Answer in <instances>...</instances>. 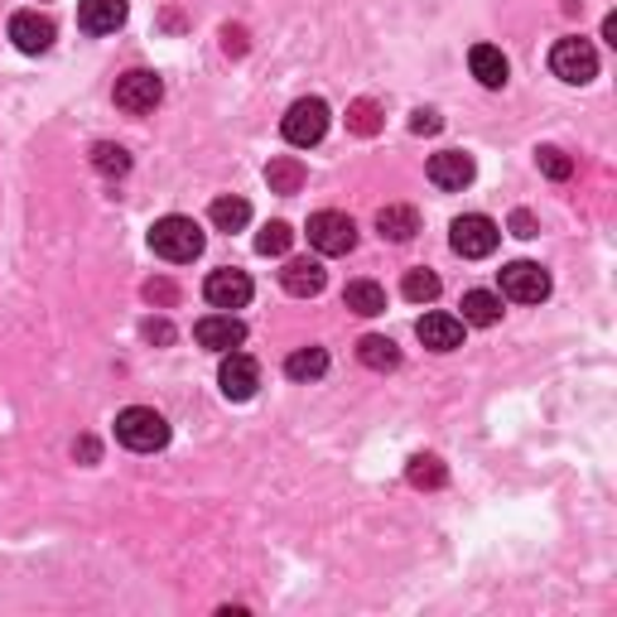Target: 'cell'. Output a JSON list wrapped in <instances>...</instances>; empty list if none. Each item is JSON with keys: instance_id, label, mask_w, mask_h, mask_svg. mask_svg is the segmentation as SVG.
Listing matches in <instances>:
<instances>
[{"instance_id": "8", "label": "cell", "mask_w": 617, "mask_h": 617, "mask_svg": "<svg viewBox=\"0 0 617 617\" xmlns=\"http://www.w3.org/2000/svg\"><path fill=\"white\" fill-rule=\"evenodd\" d=\"M497 281H502V295L517 304H540L550 295V275L536 261H511V266L497 271Z\"/></svg>"}, {"instance_id": "1", "label": "cell", "mask_w": 617, "mask_h": 617, "mask_svg": "<svg viewBox=\"0 0 617 617\" xmlns=\"http://www.w3.org/2000/svg\"><path fill=\"white\" fill-rule=\"evenodd\" d=\"M150 252L159 261H169V266H184V261L203 256V227L194 223V217H179V213L159 217V223L150 227Z\"/></svg>"}, {"instance_id": "5", "label": "cell", "mask_w": 617, "mask_h": 617, "mask_svg": "<svg viewBox=\"0 0 617 617\" xmlns=\"http://www.w3.org/2000/svg\"><path fill=\"white\" fill-rule=\"evenodd\" d=\"M497 242H502V227H497L492 217H482V213H468V217H459V223L449 227V246H453V252H459L463 261L492 256Z\"/></svg>"}, {"instance_id": "9", "label": "cell", "mask_w": 617, "mask_h": 617, "mask_svg": "<svg viewBox=\"0 0 617 617\" xmlns=\"http://www.w3.org/2000/svg\"><path fill=\"white\" fill-rule=\"evenodd\" d=\"M217 386H223L227 401H252L256 386H261V366L256 358H246V352H223V366H217Z\"/></svg>"}, {"instance_id": "27", "label": "cell", "mask_w": 617, "mask_h": 617, "mask_svg": "<svg viewBox=\"0 0 617 617\" xmlns=\"http://www.w3.org/2000/svg\"><path fill=\"white\" fill-rule=\"evenodd\" d=\"M92 169L107 174V179H121V174H130V155L121 150V145L101 140V145H92Z\"/></svg>"}, {"instance_id": "12", "label": "cell", "mask_w": 617, "mask_h": 617, "mask_svg": "<svg viewBox=\"0 0 617 617\" xmlns=\"http://www.w3.org/2000/svg\"><path fill=\"white\" fill-rule=\"evenodd\" d=\"M194 337H198V347H208V352H232L246 343V323L237 314H208L194 323Z\"/></svg>"}, {"instance_id": "29", "label": "cell", "mask_w": 617, "mask_h": 617, "mask_svg": "<svg viewBox=\"0 0 617 617\" xmlns=\"http://www.w3.org/2000/svg\"><path fill=\"white\" fill-rule=\"evenodd\" d=\"M290 246H295V227H290V223H266V227H261V237H256L261 256H285Z\"/></svg>"}, {"instance_id": "32", "label": "cell", "mask_w": 617, "mask_h": 617, "mask_svg": "<svg viewBox=\"0 0 617 617\" xmlns=\"http://www.w3.org/2000/svg\"><path fill=\"white\" fill-rule=\"evenodd\" d=\"M536 232H540V227H536V217H531V213H511V237L531 242V237H536Z\"/></svg>"}, {"instance_id": "6", "label": "cell", "mask_w": 617, "mask_h": 617, "mask_svg": "<svg viewBox=\"0 0 617 617\" xmlns=\"http://www.w3.org/2000/svg\"><path fill=\"white\" fill-rule=\"evenodd\" d=\"M550 72L560 82H575V87H584V82H594L598 78V53H594V43L589 39H560L550 49Z\"/></svg>"}, {"instance_id": "16", "label": "cell", "mask_w": 617, "mask_h": 617, "mask_svg": "<svg viewBox=\"0 0 617 617\" xmlns=\"http://www.w3.org/2000/svg\"><path fill=\"white\" fill-rule=\"evenodd\" d=\"M468 68H473V78L482 82V87H507V78H511V68H507V53L497 49V43H473L468 49Z\"/></svg>"}, {"instance_id": "25", "label": "cell", "mask_w": 617, "mask_h": 617, "mask_svg": "<svg viewBox=\"0 0 617 617\" xmlns=\"http://www.w3.org/2000/svg\"><path fill=\"white\" fill-rule=\"evenodd\" d=\"M208 217H213L217 232H242L246 223H252V203L246 198H213Z\"/></svg>"}, {"instance_id": "33", "label": "cell", "mask_w": 617, "mask_h": 617, "mask_svg": "<svg viewBox=\"0 0 617 617\" xmlns=\"http://www.w3.org/2000/svg\"><path fill=\"white\" fill-rule=\"evenodd\" d=\"M145 300H150V304H174V285L169 281H150V285H145Z\"/></svg>"}, {"instance_id": "10", "label": "cell", "mask_w": 617, "mask_h": 617, "mask_svg": "<svg viewBox=\"0 0 617 617\" xmlns=\"http://www.w3.org/2000/svg\"><path fill=\"white\" fill-rule=\"evenodd\" d=\"M10 43L20 53H49L53 49V20L39 10H20L10 14Z\"/></svg>"}, {"instance_id": "11", "label": "cell", "mask_w": 617, "mask_h": 617, "mask_svg": "<svg viewBox=\"0 0 617 617\" xmlns=\"http://www.w3.org/2000/svg\"><path fill=\"white\" fill-rule=\"evenodd\" d=\"M473 155H463V150H439L430 155V184L434 188H444V194H463L468 184H473Z\"/></svg>"}, {"instance_id": "21", "label": "cell", "mask_w": 617, "mask_h": 617, "mask_svg": "<svg viewBox=\"0 0 617 617\" xmlns=\"http://www.w3.org/2000/svg\"><path fill=\"white\" fill-rule=\"evenodd\" d=\"M323 372H329V352L314 347V343H308V347H295V352L285 358V376H290V381H319Z\"/></svg>"}, {"instance_id": "7", "label": "cell", "mask_w": 617, "mask_h": 617, "mask_svg": "<svg viewBox=\"0 0 617 617\" xmlns=\"http://www.w3.org/2000/svg\"><path fill=\"white\" fill-rule=\"evenodd\" d=\"M159 97H165V82H159L155 72H145V68H130V72H121V78H116V107L130 111V116L155 111Z\"/></svg>"}, {"instance_id": "3", "label": "cell", "mask_w": 617, "mask_h": 617, "mask_svg": "<svg viewBox=\"0 0 617 617\" xmlns=\"http://www.w3.org/2000/svg\"><path fill=\"white\" fill-rule=\"evenodd\" d=\"M281 136L295 145V150H308V145H319L323 136H329V101H323V97H300L295 107L285 111Z\"/></svg>"}, {"instance_id": "20", "label": "cell", "mask_w": 617, "mask_h": 617, "mask_svg": "<svg viewBox=\"0 0 617 617\" xmlns=\"http://www.w3.org/2000/svg\"><path fill=\"white\" fill-rule=\"evenodd\" d=\"M497 319H502V295H492V290H468V295H463V323H473V329H492Z\"/></svg>"}, {"instance_id": "4", "label": "cell", "mask_w": 617, "mask_h": 617, "mask_svg": "<svg viewBox=\"0 0 617 617\" xmlns=\"http://www.w3.org/2000/svg\"><path fill=\"white\" fill-rule=\"evenodd\" d=\"M308 246H314L319 256H347L352 246H358V223H352L347 213L323 208L308 217Z\"/></svg>"}, {"instance_id": "22", "label": "cell", "mask_w": 617, "mask_h": 617, "mask_svg": "<svg viewBox=\"0 0 617 617\" xmlns=\"http://www.w3.org/2000/svg\"><path fill=\"white\" fill-rule=\"evenodd\" d=\"M358 358H362V366H372V372H391V366H401V347L381 333H366L358 343Z\"/></svg>"}, {"instance_id": "2", "label": "cell", "mask_w": 617, "mask_h": 617, "mask_svg": "<svg viewBox=\"0 0 617 617\" xmlns=\"http://www.w3.org/2000/svg\"><path fill=\"white\" fill-rule=\"evenodd\" d=\"M116 439L130 449V453H155L169 444V420L150 405H126L116 415Z\"/></svg>"}, {"instance_id": "31", "label": "cell", "mask_w": 617, "mask_h": 617, "mask_svg": "<svg viewBox=\"0 0 617 617\" xmlns=\"http://www.w3.org/2000/svg\"><path fill=\"white\" fill-rule=\"evenodd\" d=\"M439 126H444V121H439V111H415V116H410V130H415V136H434Z\"/></svg>"}, {"instance_id": "14", "label": "cell", "mask_w": 617, "mask_h": 617, "mask_svg": "<svg viewBox=\"0 0 617 617\" xmlns=\"http://www.w3.org/2000/svg\"><path fill=\"white\" fill-rule=\"evenodd\" d=\"M126 14H130L126 0H82L78 25L87 29V35H116V29L126 25Z\"/></svg>"}, {"instance_id": "28", "label": "cell", "mask_w": 617, "mask_h": 617, "mask_svg": "<svg viewBox=\"0 0 617 617\" xmlns=\"http://www.w3.org/2000/svg\"><path fill=\"white\" fill-rule=\"evenodd\" d=\"M347 130H352V136H376V130H381V107L372 97H358L347 107Z\"/></svg>"}, {"instance_id": "15", "label": "cell", "mask_w": 617, "mask_h": 617, "mask_svg": "<svg viewBox=\"0 0 617 617\" xmlns=\"http://www.w3.org/2000/svg\"><path fill=\"white\" fill-rule=\"evenodd\" d=\"M415 333H420V343L430 347V352H453L463 343V319H453V314H424L415 323Z\"/></svg>"}, {"instance_id": "24", "label": "cell", "mask_w": 617, "mask_h": 617, "mask_svg": "<svg viewBox=\"0 0 617 617\" xmlns=\"http://www.w3.org/2000/svg\"><path fill=\"white\" fill-rule=\"evenodd\" d=\"M405 478H410V488H444L449 482V468L434 459V453H415V459L405 463Z\"/></svg>"}, {"instance_id": "13", "label": "cell", "mask_w": 617, "mask_h": 617, "mask_svg": "<svg viewBox=\"0 0 617 617\" xmlns=\"http://www.w3.org/2000/svg\"><path fill=\"white\" fill-rule=\"evenodd\" d=\"M203 295H208L213 308H246V300H252V275L246 271H213L208 285H203Z\"/></svg>"}, {"instance_id": "17", "label": "cell", "mask_w": 617, "mask_h": 617, "mask_svg": "<svg viewBox=\"0 0 617 617\" xmlns=\"http://www.w3.org/2000/svg\"><path fill=\"white\" fill-rule=\"evenodd\" d=\"M281 285L290 290L295 300H314L323 285H329V275H323L319 261H285V271H281Z\"/></svg>"}, {"instance_id": "23", "label": "cell", "mask_w": 617, "mask_h": 617, "mask_svg": "<svg viewBox=\"0 0 617 617\" xmlns=\"http://www.w3.org/2000/svg\"><path fill=\"white\" fill-rule=\"evenodd\" d=\"M266 184H271V194H300V188H304V165L295 155H275L266 165Z\"/></svg>"}, {"instance_id": "36", "label": "cell", "mask_w": 617, "mask_h": 617, "mask_svg": "<svg viewBox=\"0 0 617 617\" xmlns=\"http://www.w3.org/2000/svg\"><path fill=\"white\" fill-rule=\"evenodd\" d=\"M604 39L617 43V14H608V20H604Z\"/></svg>"}, {"instance_id": "26", "label": "cell", "mask_w": 617, "mask_h": 617, "mask_svg": "<svg viewBox=\"0 0 617 617\" xmlns=\"http://www.w3.org/2000/svg\"><path fill=\"white\" fill-rule=\"evenodd\" d=\"M401 295L410 300V304H434L439 300V275L434 271H405V281H401Z\"/></svg>"}, {"instance_id": "30", "label": "cell", "mask_w": 617, "mask_h": 617, "mask_svg": "<svg viewBox=\"0 0 617 617\" xmlns=\"http://www.w3.org/2000/svg\"><path fill=\"white\" fill-rule=\"evenodd\" d=\"M536 165H540V174H546V179H555V184H565L569 174H575V159H569L560 145H540V150H536Z\"/></svg>"}, {"instance_id": "34", "label": "cell", "mask_w": 617, "mask_h": 617, "mask_svg": "<svg viewBox=\"0 0 617 617\" xmlns=\"http://www.w3.org/2000/svg\"><path fill=\"white\" fill-rule=\"evenodd\" d=\"M145 337H150V343H174V329L165 319H150V323H145Z\"/></svg>"}, {"instance_id": "19", "label": "cell", "mask_w": 617, "mask_h": 617, "mask_svg": "<svg viewBox=\"0 0 617 617\" xmlns=\"http://www.w3.org/2000/svg\"><path fill=\"white\" fill-rule=\"evenodd\" d=\"M343 304L362 319H376V314H386V290H381L376 281H352L343 290Z\"/></svg>"}, {"instance_id": "35", "label": "cell", "mask_w": 617, "mask_h": 617, "mask_svg": "<svg viewBox=\"0 0 617 617\" xmlns=\"http://www.w3.org/2000/svg\"><path fill=\"white\" fill-rule=\"evenodd\" d=\"M72 453H78V459H87V463H92V459H97V444H92V439H82V444L72 449Z\"/></svg>"}, {"instance_id": "18", "label": "cell", "mask_w": 617, "mask_h": 617, "mask_svg": "<svg viewBox=\"0 0 617 617\" xmlns=\"http://www.w3.org/2000/svg\"><path fill=\"white\" fill-rule=\"evenodd\" d=\"M376 232L391 242H410L420 232V213L410 208V203H386V208L376 213Z\"/></svg>"}]
</instances>
